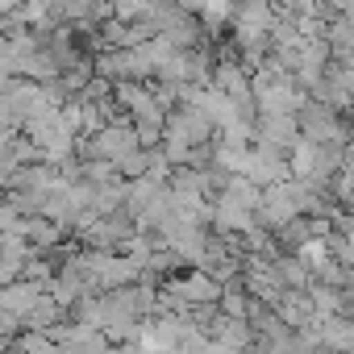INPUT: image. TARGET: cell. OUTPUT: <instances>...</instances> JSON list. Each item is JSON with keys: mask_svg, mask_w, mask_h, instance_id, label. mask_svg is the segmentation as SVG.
<instances>
[{"mask_svg": "<svg viewBox=\"0 0 354 354\" xmlns=\"http://www.w3.org/2000/svg\"><path fill=\"white\" fill-rule=\"evenodd\" d=\"M213 88L225 92L230 100H238V96L250 92V75H246V67H238V63H217V67H213Z\"/></svg>", "mask_w": 354, "mask_h": 354, "instance_id": "7a4b0ae2", "label": "cell"}, {"mask_svg": "<svg viewBox=\"0 0 354 354\" xmlns=\"http://www.w3.org/2000/svg\"><path fill=\"white\" fill-rule=\"evenodd\" d=\"M21 225H26V213H17L5 201V205H0V234H21Z\"/></svg>", "mask_w": 354, "mask_h": 354, "instance_id": "8992f818", "label": "cell"}, {"mask_svg": "<svg viewBox=\"0 0 354 354\" xmlns=\"http://www.w3.org/2000/svg\"><path fill=\"white\" fill-rule=\"evenodd\" d=\"M267 267L275 271V279H279L283 288H308V283H313L308 267H304L296 254H271V259H267Z\"/></svg>", "mask_w": 354, "mask_h": 354, "instance_id": "3957f363", "label": "cell"}, {"mask_svg": "<svg viewBox=\"0 0 354 354\" xmlns=\"http://www.w3.org/2000/svg\"><path fill=\"white\" fill-rule=\"evenodd\" d=\"M296 129L308 142H346V129L337 121V109L325 100H300L296 109Z\"/></svg>", "mask_w": 354, "mask_h": 354, "instance_id": "6da1fadb", "label": "cell"}, {"mask_svg": "<svg viewBox=\"0 0 354 354\" xmlns=\"http://www.w3.org/2000/svg\"><path fill=\"white\" fill-rule=\"evenodd\" d=\"M38 296H42V283H34V279H17V283H9V288H0V308H9V313L26 317V308H30Z\"/></svg>", "mask_w": 354, "mask_h": 354, "instance_id": "5b68a950", "label": "cell"}, {"mask_svg": "<svg viewBox=\"0 0 354 354\" xmlns=\"http://www.w3.org/2000/svg\"><path fill=\"white\" fill-rule=\"evenodd\" d=\"M63 317H67V308H63V304H59V300H55V296L46 292V296H38V300H34V304L26 308L21 325H34V329H55V325H59Z\"/></svg>", "mask_w": 354, "mask_h": 354, "instance_id": "277c9868", "label": "cell"}]
</instances>
